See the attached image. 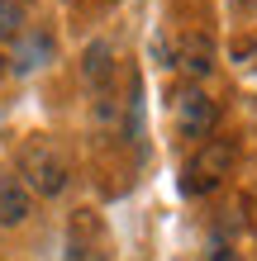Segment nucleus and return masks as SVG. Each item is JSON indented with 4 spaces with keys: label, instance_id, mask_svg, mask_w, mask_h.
<instances>
[{
    "label": "nucleus",
    "instance_id": "1",
    "mask_svg": "<svg viewBox=\"0 0 257 261\" xmlns=\"http://www.w3.org/2000/svg\"><path fill=\"white\" fill-rule=\"evenodd\" d=\"M19 176H24V190L29 195H43V199L62 195L67 180H72L67 157L48 143V138H29V143L19 147Z\"/></svg>",
    "mask_w": 257,
    "mask_h": 261
},
{
    "label": "nucleus",
    "instance_id": "2",
    "mask_svg": "<svg viewBox=\"0 0 257 261\" xmlns=\"http://www.w3.org/2000/svg\"><path fill=\"white\" fill-rule=\"evenodd\" d=\"M229 166H233V143H224V138H205L200 152L181 166V195H209L224 176H229Z\"/></svg>",
    "mask_w": 257,
    "mask_h": 261
},
{
    "label": "nucleus",
    "instance_id": "3",
    "mask_svg": "<svg viewBox=\"0 0 257 261\" xmlns=\"http://www.w3.org/2000/svg\"><path fill=\"white\" fill-rule=\"evenodd\" d=\"M172 114H176L181 138H191V143H205V138L215 133V119H219L215 100H209L200 86H181L172 95Z\"/></svg>",
    "mask_w": 257,
    "mask_h": 261
},
{
    "label": "nucleus",
    "instance_id": "4",
    "mask_svg": "<svg viewBox=\"0 0 257 261\" xmlns=\"http://www.w3.org/2000/svg\"><path fill=\"white\" fill-rule=\"evenodd\" d=\"M53 62V38L48 34H24L14 38V57H10V67L19 71V76H29V71H38V67H48Z\"/></svg>",
    "mask_w": 257,
    "mask_h": 261
},
{
    "label": "nucleus",
    "instance_id": "5",
    "mask_svg": "<svg viewBox=\"0 0 257 261\" xmlns=\"http://www.w3.org/2000/svg\"><path fill=\"white\" fill-rule=\"evenodd\" d=\"M34 209V195L24 190L19 176H0V228H19Z\"/></svg>",
    "mask_w": 257,
    "mask_h": 261
},
{
    "label": "nucleus",
    "instance_id": "6",
    "mask_svg": "<svg viewBox=\"0 0 257 261\" xmlns=\"http://www.w3.org/2000/svg\"><path fill=\"white\" fill-rule=\"evenodd\" d=\"M81 76H86L96 90L110 86V76H114V48H110V43H90V48H86V57H81Z\"/></svg>",
    "mask_w": 257,
    "mask_h": 261
},
{
    "label": "nucleus",
    "instance_id": "7",
    "mask_svg": "<svg viewBox=\"0 0 257 261\" xmlns=\"http://www.w3.org/2000/svg\"><path fill=\"white\" fill-rule=\"evenodd\" d=\"M24 34V5L19 0H0V43H14Z\"/></svg>",
    "mask_w": 257,
    "mask_h": 261
},
{
    "label": "nucleus",
    "instance_id": "8",
    "mask_svg": "<svg viewBox=\"0 0 257 261\" xmlns=\"http://www.w3.org/2000/svg\"><path fill=\"white\" fill-rule=\"evenodd\" d=\"M181 67H186L191 76H205L209 67H215V62H209V48H205V43H186V53H181Z\"/></svg>",
    "mask_w": 257,
    "mask_h": 261
},
{
    "label": "nucleus",
    "instance_id": "9",
    "mask_svg": "<svg viewBox=\"0 0 257 261\" xmlns=\"http://www.w3.org/2000/svg\"><path fill=\"white\" fill-rule=\"evenodd\" d=\"M67 261H110L100 247H86L81 238H72V252H67Z\"/></svg>",
    "mask_w": 257,
    "mask_h": 261
},
{
    "label": "nucleus",
    "instance_id": "10",
    "mask_svg": "<svg viewBox=\"0 0 257 261\" xmlns=\"http://www.w3.org/2000/svg\"><path fill=\"white\" fill-rule=\"evenodd\" d=\"M209 261H233V252H229V247L219 242V247H209Z\"/></svg>",
    "mask_w": 257,
    "mask_h": 261
},
{
    "label": "nucleus",
    "instance_id": "11",
    "mask_svg": "<svg viewBox=\"0 0 257 261\" xmlns=\"http://www.w3.org/2000/svg\"><path fill=\"white\" fill-rule=\"evenodd\" d=\"M0 76H5V57H0Z\"/></svg>",
    "mask_w": 257,
    "mask_h": 261
}]
</instances>
